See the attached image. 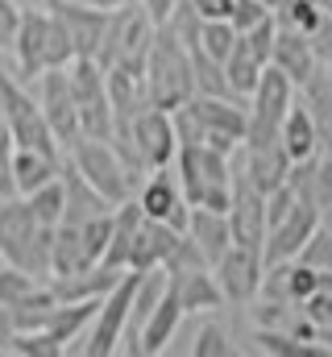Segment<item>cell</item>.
<instances>
[{
  "mask_svg": "<svg viewBox=\"0 0 332 357\" xmlns=\"http://www.w3.org/2000/svg\"><path fill=\"white\" fill-rule=\"evenodd\" d=\"M108 100H112L116 129H133V121L146 108H154L150 88H146V75L142 71H129V67H112L108 71Z\"/></svg>",
  "mask_w": 332,
  "mask_h": 357,
  "instance_id": "cell-16",
  "label": "cell"
},
{
  "mask_svg": "<svg viewBox=\"0 0 332 357\" xmlns=\"http://www.w3.org/2000/svg\"><path fill=\"white\" fill-rule=\"evenodd\" d=\"M116 225H112V241H108V254H104V266L112 270H129V258H133V241H137V229L146 220V208L142 199H125L116 204Z\"/></svg>",
  "mask_w": 332,
  "mask_h": 357,
  "instance_id": "cell-23",
  "label": "cell"
},
{
  "mask_svg": "<svg viewBox=\"0 0 332 357\" xmlns=\"http://www.w3.org/2000/svg\"><path fill=\"white\" fill-rule=\"evenodd\" d=\"M295 88H299V84H295L282 67L266 63L262 84H257V91H253V96H249V133H246V146L274 142V137L282 133V121H287V112H291V104H295Z\"/></svg>",
  "mask_w": 332,
  "mask_h": 357,
  "instance_id": "cell-3",
  "label": "cell"
},
{
  "mask_svg": "<svg viewBox=\"0 0 332 357\" xmlns=\"http://www.w3.org/2000/svg\"><path fill=\"white\" fill-rule=\"evenodd\" d=\"M237 162L246 167V175L270 195V191H278L287 178H291V167H295V158L287 154V146H282V137H274V142H262V146H241L237 150Z\"/></svg>",
  "mask_w": 332,
  "mask_h": 357,
  "instance_id": "cell-14",
  "label": "cell"
},
{
  "mask_svg": "<svg viewBox=\"0 0 332 357\" xmlns=\"http://www.w3.org/2000/svg\"><path fill=\"white\" fill-rule=\"evenodd\" d=\"M83 4H91V8H104V13H116V8H125V4H133V0H83Z\"/></svg>",
  "mask_w": 332,
  "mask_h": 357,
  "instance_id": "cell-45",
  "label": "cell"
},
{
  "mask_svg": "<svg viewBox=\"0 0 332 357\" xmlns=\"http://www.w3.org/2000/svg\"><path fill=\"white\" fill-rule=\"evenodd\" d=\"M212 270H216L220 291H225L229 303H253V299L262 295V278H266V258H262V250L233 245Z\"/></svg>",
  "mask_w": 332,
  "mask_h": 357,
  "instance_id": "cell-9",
  "label": "cell"
},
{
  "mask_svg": "<svg viewBox=\"0 0 332 357\" xmlns=\"http://www.w3.org/2000/svg\"><path fill=\"white\" fill-rule=\"evenodd\" d=\"M142 287V270H125V278L104 295L100 303V316L91 320V341L83 345L87 357H108L121 349L125 341V328H129V312H133V295Z\"/></svg>",
  "mask_w": 332,
  "mask_h": 357,
  "instance_id": "cell-5",
  "label": "cell"
},
{
  "mask_svg": "<svg viewBox=\"0 0 332 357\" xmlns=\"http://www.w3.org/2000/svg\"><path fill=\"white\" fill-rule=\"evenodd\" d=\"M320 154L332 158V125H320Z\"/></svg>",
  "mask_w": 332,
  "mask_h": 357,
  "instance_id": "cell-46",
  "label": "cell"
},
{
  "mask_svg": "<svg viewBox=\"0 0 332 357\" xmlns=\"http://www.w3.org/2000/svg\"><path fill=\"white\" fill-rule=\"evenodd\" d=\"M170 287L179 291L187 316H199V312H220L229 299L220 291V278L212 266H191V270H170Z\"/></svg>",
  "mask_w": 332,
  "mask_h": 357,
  "instance_id": "cell-17",
  "label": "cell"
},
{
  "mask_svg": "<svg viewBox=\"0 0 332 357\" xmlns=\"http://www.w3.org/2000/svg\"><path fill=\"white\" fill-rule=\"evenodd\" d=\"M320 291V270L308 266V262H291V274H287V295H291V303H303V299H312Z\"/></svg>",
  "mask_w": 332,
  "mask_h": 357,
  "instance_id": "cell-36",
  "label": "cell"
},
{
  "mask_svg": "<svg viewBox=\"0 0 332 357\" xmlns=\"http://www.w3.org/2000/svg\"><path fill=\"white\" fill-rule=\"evenodd\" d=\"M21 4L17 0H0V50H13L17 42V29H21Z\"/></svg>",
  "mask_w": 332,
  "mask_h": 357,
  "instance_id": "cell-40",
  "label": "cell"
},
{
  "mask_svg": "<svg viewBox=\"0 0 332 357\" xmlns=\"http://www.w3.org/2000/svg\"><path fill=\"white\" fill-rule=\"evenodd\" d=\"M191 354L195 357H233V341H229V333L220 328V324H204L199 333H195V345H191Z\"/></svg>",
  "mask_w": 332,
  "mask_h": 357,
  "instance_id": "cell-37",
  "label": "cell"
},
{
  "mask_svg": "<svg viewBox=\"0 0 332 357\" xmlns=\"http://www.w3.org/2000/svg\"><path fill=\"white\" fill-rule=\"evenodd\" d=\"M63 183H67V212H63L67 225H87L91 216H104V212L116 208L108 195H100V191L80 175V167H75L71 158L63 162ZM63 220H59V225H63Z\"/></svg>",
  "mask_w": 332,
  "mask_h": 357,
  "instance_id": "cell-19",
  "label": "cell"
},
{
  "mask_svg": "<svg viewBox=\"0 0 332 357\" xmlns=\"http://www.w3.org/2000/svg\"><path fill=\"white\" fill-rule=\"evenodd\" d=\"M320 220H324V212H320L316 204L299 199L295 212H291L282 225H274V229L266 233V250H262V258H266V262H291V258H299V250H303L308 237L320 229Z\"/></svg>",
  "mask_w": 332,
  "mask_h": 357,
  "instance_id": "cell-10",
  "label": "cell"
},
{
  "mask_svg": "<svg viewBox=\"0 0 332 357\" xmlns=\"http://www.w3.org/2000/svg\"><path fill=\"white\" fill-rule=\"evenodd\" d=\"M229 225H233V241L249 250H266V191L246 175V167L233 154V208H229Z\"/></svg>",
  "mask_w": 332,
  "mask_h": 357,
  "instance_id": "cell-6",
  "label": "cell"
},
{
  "mask_svg": "<svg viewBox=\"0 0 332 357\" xmlns=\"http://www.w3.org/2000/svg\"><path fill=\"white\" fill-rule=\"evenodd\" d=\"M75 167H80V175L100 191V195H108L112 204H125V199H133V191H137V183L129 175V167H125V158L116 154V146L112 142H100V137H83L80 146L67 154Z\"/></svg>",
  "mask_w": 332,
  "mask_h": 357,
  "instance_id": "cell-4",
  "label": "cell"
},
{
  "mask_svg": "<svg viewBox=\"0 0 332 357\" xmlns=\"http://www.w3.org/2000/svg\"><path fill=\"white\" fill-rule=\"evenodd\" d=\"M308 38H312L316 59H320V63H329V59H332V13L320 21V25H316V29H312V33H308Z\"/></svg>",
  "mask_w": 332,
  "mask_h": 357,
  "instance_id": "cell-41",
  "label": "cell"
},
{
  "mask_svg": "<svg viewBox=\"0 0 332 357\" xmlns=\"http://www.w3.org/2000/svg\"><path fill=\"white\" fill-rule=\"evenodd\" d=\"M274 67H282L299 88L320 71V59H316V50H312V38L303 33V29H291V25H278V42H274V59H270Z\"/></svg>",
  "mask_w": 332,
  "mask_h": 357,
  "instance_id": "cell-18",
  "label": "cell"
},
{
  "mask_svg": "<svg viewBox=\"0 0 332 357\" xmlns=\"http://www.w3.org/2000/svg\"><path fill=\"white\" fill-rule=\"evenodd\" d=\"M225 71H229V84H233V91H237L241 100H249V96L257 91V84H262L266 63H257V59H253V50L246 46V38H237V46H233V54H229Z\"/></svg>",
  "mask_w": 332,
  "mask_h": 357,
  "instance_id": "cell-27",
  "label": "cell"
},
{
  "mask_svg": "<svg viewBox=\"0 0 332 357\" xmlns=\"http://www.w3.org/2000/svg\"><path fill=\"white\" fill-rule=\"evenodd\" d=\"M154 38H158V21L146 13L142 0L116 8L108 17V29H104V42H100V67L112 71V67H129V71H142L146 75V59L154 50Z\"/></svg>",
  "mask_w": 332,
  "mask_h": 357,
  "instance_id": "cell-2",
  "label": "cell"
},
{
  "mask_svg": "<svg viewBox=\"0 0 332 357\" xmlns=\"http://www.w3.org/2000/svg\"><path fill=\"white\" fill-rule=\"evenodd\" d=\"M13 154H17V137H13V125L4 121V108H0V199L17 195V178H13Z\"/></svg>",
  "mask_w": 332,
  "mask_h": 357,
  "instance_id": "cell-34",
  "label": "cell"
},
{
  "mask_svg": "<svg viewBox=\"0 0 332 357\" xmlns=\"http://www.w3.org/2000/svg\"><path fill=\"white\" fill-rule=\"evenodd\" d=\"M241 38H246V46L253 50L257 63H270V59H274V42H278V17L270 13L266 21H257V25H253L249 33H241Z\"/></svg>",
  "mask_w": 332,
  "mask_h": 357,
  "instance_id": "cell-35",
  "label": "cell"
},
{
  "mask_svg": "<svg viewBox=\"0 0 332 357\" xmlns=\"http://www.w3.org/2000/svg\"><path fill=\"white\" fill-rule=\"evenodd\" d=\"M25 199H29V208H33V216L42 225H59L63 212H67V183L59 175V178H50L46 187H38L33 195H25Z\"/></svg>",
  "mask_w": 332,
  "mask_h": 357,
  "instance_id": "cell-29",
  "label": "cell"
},
{
  "mask_svg": "<svg viewBox=\"0 0 332 357\" xmlns=\"http://www.w3.org/2000/svg\"><path fill=\"white\" fill-rule=\"evenodd\" d=\"M42 79V112L59 137V146L71 154L83 142V121H80V104H75V91H71V79H67V67H50L38 75Z\"/></svg>",
  "mask_w": 332,
  "mask_h": 357,
  "instance_id": "cell-7",
  "label": "cell"
},
{
  "mask_svg": "<svg viewBox=\"0 0 332 357\" xmlns=\"http://www.w3.org/2000/svg\"><path fill=\"white\" fill-rule=\"evenodd\" d=\"M75 59H80V50H75L71 29L63 25V17H54V13H50V33H46V71H50V67H71Z\"/></svg>",
  "mask_w": 332,
  "mask_h": 357,
  "instance_id": "cell-30",
  "label": "cell"
},
{
  "mask_svg": "<svg viewBox=\"0 0 332 357\" xmlns=\"http://www.w3.org/2000/svg\"><path fill=\"white\" fill-rule=\"evenodd\" d=\"M187 108L199 116L204 137L208 133H229V137L246 142V133H249V104L246 100H237V96H191Z\"/></svg>",
  "mask_w": 332,
  "mask_h": 357,
  "instance_id": "cell-13",
  "label": "cell"
},
{
  "mask_svg": "<svg viewBox=\"0 0 332 357\" xmlns=\"http://www.w3.org/2000/svg\"><path fill=\"white\" fill-rule=\"evenodd\" d=\"M100 303H104V299H75V303H59V312H54V320H50V328H46V333H50V337H59L63 345H67V341H75L83 328L100 316Z\"/></svg>",
  "mask_w": 332,
  "mask_h": 357,
  "instance_id": "cell-26",
  "label": "cell"
},
{
  "mask_svg": "<svg viewBox=\"0 0 332 357\" xmlns=\"http://www.w3.org/2000/svg\"><path fill=\"white\" fill-rule=\"evenodd\" d=\"M270 13H274V8H270L266 0H237V4H233V17H229V21L237 25V33H249V29H253L257 21H266Z\"/></svg>",
  "mask_w": 332,
  "mask_h": 357,
  "instance_id": "cell-39",
  "label": "cell"
},
{
  "mask_svg": "<svg viewBox=\"0 0 332 357\" xmlns=\"http://www.w3.org/2000/svg\"><path fill=\"white\" fill-rule=\"evenodd\" d=\"M282 146H287V154L295 158V162H303V158H316L320 154V116L312 112V104H291V112H287V121H282Z\"/></svg>",
  "mask_w": 332,
  "mask_h": 357,
  "instance_id": "cell-22",
  "label": "cell"
},
{
  "mask_svg": "<svg viewBox=\"0 0 332 357\" xmlns=\"http://www.w3.org/2000/svg\"><path fill=\"white\" fill-rule=\"evenodd\" d=\"M187 233L195 237V245L204 250V258L216 266L237 241H233V225H229V212H212V208H195L191 204V225Z\"/></svg>",
  "mask_w": 332,
  "mask_h": 357,
  "instance_id": "cell-20",
  "label": "cell"
},
{
  "mask_svg": "<svg viewBox=\"0 0 332 357\" xmlns=\"http://www.w3.org/2000/svg\"><path fill=\"white\" fill-rule=\"evenodd\" d=\"M299 262H308V266L316 270H332V229L320 220V229L308 237V245L299 250Z\"/></svg>",
  "mask_w": 332,
  "mask_h": 357,
  "instance_id": "cell-38",
  "label": "cell"
},
{
  "mask_svg": "<svg viewBox=\"0 0 332 357\" xmlns=\"http://www.w3.org/2000/svg\"><path fill=\"white\" fill-rule=\"evenodd\" d=\"M324 75H329V79H332V59H329V63H324Z\"/></svg>",
  "mask_w": 332,
  "mask_h": 357,
  "instance_id": "cell-47",
  "label": "cell"
},
{
  "mask_svg": "<svg viewBox=\"0 0 332 357\" xmlns=\"http://www.w3.org/2000/svg\"><path fill=\"white\" fill-rule=\"evenodd\" d=\"M42 287V278L38 274H29V270H21V266H13V262H4L0 266V303H21L25 295H33Z\"/></svg>",
  "mask_w": 332,
  "mask_h": 357,
  "instance_id": "cell-32",
  "label": "cell"
},
{
  "mask_svg": "<svg viewBox=\"0 0 332 357\" xmlns=\"http://www.w3.org/2000/svg\"><path fill=\"white\" fill-rule=\"evenodd\" d=\"M237 38H241V33H237L233 21H204V29H199V46H204L216 63H229Z\"/></svg>",
  "mask_w": 332,
  "mask_h": 357,
  "instance_id": "cell-31",
  "label": "cell"
},
{
  "mask_svg": "<svg viewBox=\"0 0 332 357\" xmlns=\"http://www.w3.org/2000/svg\"><path fill=\"white\" fill-rule=\"evenodd\" d=\"M13 337H17V324H13V307L0 303V349L13 354Z\"/></svg>",
  "mask_w": 332,
  "mask_h": 357,
  "instance_id": "cell-43",
  "label": "cell"
},
{
  "mask_svg": "<svg viewBox=\"0 0 332 357\" xmlns=\"http://www.w3.org/2000/svg\"><path fill=\"white\" fill-rule=\"evenodd\" d=\"M191 4H195V13H199L204 21H229L237 0H191Z\"/></svg>",
  "mask_w": 332,
  "mask_h": 357,
  "instance_id": "cell-42",
  "label": "cell"
},
{
  "mask_svg": "<svg viewBox=\"0 0 332 357\" xmlns=\"http://www.w3.org/2000/svg\"><path fill=\"white\" fill-rule=\"evenodd\" d=\"M146 88H150L154 108H166V112H179L195 96V63H191V50L183 46V38L170 25H158L154 50L146 59Z\"/></svg>",
  "mask_w": 332,
  "mask_h": 357,
  "instance_id": "cell-1",
  "label": "cell"
},
{
  "mask_svg": "<svg viewBox=\"0 0 332 357\" xmlns=\"http://www.w3.org/2000/svg\"><path fill=\"white\" fill-rule=\"evenodd\" d=\"M67 349L59 337H50L46 328H38V333H17L13 337V354H21V357H59Z\"/></svg>",
  "mask_w": 332,
  "mask_h": 357,
  "instance_id": "cell-33",
  "label": "cell"
},
{
  "mask_svg": "<svg viewBox=\"0 0 332 357\" xmlns=\"http://www.w3.org/2000/svg\"><path fill=\"white\" fill-rule=\"evenodd\" d=\"M46 33H50V8H25L21 13V29L13 42L17 54V79H33L46 71Z\"/></svg>",
  "mask_w": 332,
  "mask_h": 357,
  "instance_id": "cell-12",
  "label": "cell"
},
{
  "mask_svg": "<svg viewBox=\"0 0 332 357\" xmlns=\"http://www.w3.org/2000/svg\"><path fill=\"white\" fill-rule=\"evenodd\" d=\"M191 63H195V96H237L233 84H229L225 63H216L204 46L191 50ZM237 100H241V96H237Z\"/></svg>",
  "mask_w": 332,
  "mask_h": 357,
  "instance_id": "cell-28",
  "label": "cell"
},
{
  "mask_svg": "<svg viewBox=\"0 0 332 357\" xmlns=\"http://www.w3.org/2000/svg\"><path fill=\"white\" fill-rule=\"evenodd\" d=\"M46 8H50L54 17H63V25L71 29L80 54H87V59L100 54V42H104V29H108V17H112V13L91 8V4H83V0H50Z\"/></svg>",
  "mask_w": 332,
  "mask_h": 357,
  "instance_id": "cell-15",
  "label": "cell"
},
{
  "mask_svg": "<svg viewBox=\"0 0 332 357\" xmlns=\"http://www.w3.org/2000/svg\"><path fill=\"white\" fill-rule=\"evenodd\" d=\"M121 278H125V270H112L100 262V266L75 270V274H59V278H50V287L63 303H75V299H104Z\"/></svg>",
  "mask_w": 332,
  "mask_h": 357,
  "instance_id": "cell-21",
  "label": "cell"
},
{
  "mask_svg": "<svg viewBox=\"0 0 332 357\" xmlns=\"http://www.w3.org/2000/svg\"><path fill=\"white\" fill-rule=\"evenodd\" d=\"M63 175V162L59 158H46L38 150H21L13 154V178H17V195H33L38 187H46L50 178Z\"/></svg>",
  "mask_w": 332,
  "mask_h": 357,
  "instance_id": "cell-25",
  "label": "cell"
},
{
  "mask_svg": "<svg viewBox=\"0 0 332 357\" xmlns=\"http://www.w3.org/2000/svg\"><path fill=\"white\" fill-rule=\"evenodd\" d=\"M142 4H146V13H150L158 25H166V21H170V13H174L183 0H142Z\"/></svg>",
  "mask_w": 332,
  "mask_h": 357,
  "instance_id": "cell-44",
  "label": "cell"
},
{
  "mask_svg": "<svg viewBox=\"0 0 332 357\" xmlns=\"http://www.w3.org/2000/svg\"><path fill=\"white\" fill-rule=\"evenodd\" d=\"M183 316H187V307H183L179 291H174V287H166V295L158 299L154 316H150V320H146V328H142V354H163L166 345H170V337L179 333Z\"/></svg>",
  "mask_w": 332,
  "mask_h": 357,
  "instance_id": "cell-24",
  "label": "cell"
},
{
  "mask_svg": "<svg viewBox=\"0 0 332 357\" xmlns=\"http://www.w3.org/2000/svg\"><path fill=\"white\" fill-rule=\"evenodd\" d=\"M133 146L137 154L146 158L150 171H163L179 158V129H174V112L166 108H146L137 121H133Z\"/></svg>",
  "mask_w": 332,
  "mask_h": 357,
  "instance_id": "cell-8",
  "label": "cell"
},
{
  "mask_svg": "<svg viewBox=\"0 0 332 357\" xmlns=\"http://www.w3.org/2000/svg\"><path fill=\"white\" fill-rule=\"evenodd\" d=\"M142 208H146V216L150 220H166V225H174L179 233H187V225H191V204H187V195H183V187L174 183V178L163 171H154V175L142 183Z\"/></svg>",
  "mask_w": 332,
  "mask_h": 357,
  "instance_id": "cell-11",
  "label": "cell"
}]
</instances>
